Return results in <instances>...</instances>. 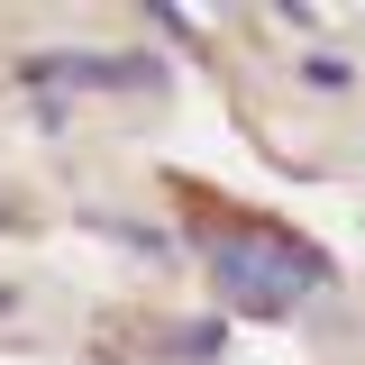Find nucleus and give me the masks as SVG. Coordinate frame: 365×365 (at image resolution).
Masks as SVG:
<instances>
[{
  "mask_svg": "<svg viewBox=\"0 0 365 365\" xmlns=\"http://www.w3.org/2000/svg\"><path fill=\"white\" fill-rule=\"evenodd\" d=\"M201 274H210V302L228 319H292L311 292L338 283V265L319 256L311 237H292L265 210H220L201 228Z\"/></svg>",
  "mask_w": 365,
  "mask_h": 365,
  "instance_id": "f257e3e1",
  "label": "nucleus"
},
{
  "mask_svg": "<svg viewBox=\"0 0 365 365\" xmlns=\"http://www.w3.org/2000/svg\"><path fill=\"white\" fill-rule=\"evenodd\" d=\"M19 83H28V91H146V83H155V55H101V46H73V55H28Z\"/></svg>",
  "mask_w": 365,
  "mask_h": 365,
  "instance_id": "f03ea898",
  "label": "nucleus"
},
{
  "mask_svg": "<svg viewBox=\"0 0 365 365\" xmlns=\"http://www.w3.org/2000/svg\"><path fill=\"white\" fill-rule=\"evenodd\" d=\"M220 347H228V319H192V329H174V356L182 365H210Z\"/></svg>",
  "mask_w": 365,
  "mask_h": 365,
  "instance_id": "7ed1b4c3",
  "label": "nucleus"
},
{
  "mask_svg": "<svg viewBox=\"0 0 365 365\" xmlns=\"http://www.w3.org/2000/svg\"><path fill=\"white\" fill-rule=\"evenodd\" d=\"M347 83H356V64H338V55H311L302 64V91H319V101H338Z\"/></svg>",
  "mask_w": 365,
  "mask_h": 365,
  "instance_id": "20e7f679",
  "label": "nucleus"
},
{
  "mask_svg": "<svg viewBox=\"0 0 365 365\" xmlns=\"http://www.w3.org/2000/svg\"><path fill=\"white\" fill-rule=\"evenodd\" d=\"M9 311H19V292H9V283H0V319H9Z\"/></svg>",
  "mask_w": 365,
  "mask_h": 365,
  "instance_id": "39448f33",
  "label": "nucleus"
},
{
  "mask_svg": "<svg viewBox=\"0 0 365 365\" xmlns=\"http://www.w3.org/2000/svg\"><path fill=\"white\" fill-rule=\"evenodd\" d=\"M9 220H19V210H9V192H0V228H9Z\"/></svg>",
  "mask_w": 365,
  "mask_h": 365,
  "instance_id": "423d86ee",
  "label": "nucleus"
}]
</instances>
